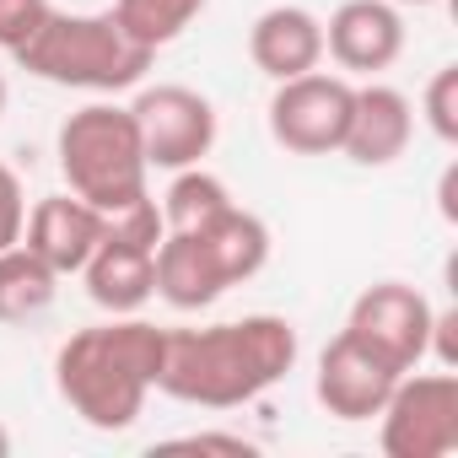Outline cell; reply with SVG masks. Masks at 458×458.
Returning <instances> with one entry per match:
<instances>
[{
	"label": "cell",
	"mask_w": 458,
	"mask_h": 458,
	"mask_svg": "<svg viewBox=\"0 0 458 458\" xmlns=\"http://www.w3.org/2000/svg\"><path fill=\"white\" fill-rule=\"evenodd\" d=\"M173 447H194V453H249L243 437H221V431H194V437H178Z\"/></svg>",
	"instance_id": "obj_23"
},
{
	"label": "cell",
	"mask_w": 458,
	"mask_h": 458,
	"mask_svg": "<svg viewBox=\"0 0 458 458\" xmlns=\"http://www.w3.org/2000/svg\"><path fill=\"white\" fill-rule=\"evenodd\" d=\"M87 297L103 313H140L157 297V254L151 249H130V243H98V254L81 265Z\"/></svg>",
	"instance_id": "obj_15"
},
{
	"label": "cell",
	"mask_w": 458,
	"mask_h": 458,
	"mask_svg": "<svg viewBox=\"0 0 458 458\" xmlns=\"http://www.w3.org/2000/svg\"><path fill=\"white\" fill-rule=\"evenodd\" d=\"M60 173L71 183V194H81L87 205H98L103 216L140 199L151 162L140 146V124L130 108L119 103H87L60 124Z\"/></svg>",
	"instance_id": "obj_4"
},
{
	"label": "cell",
	"mask_w": 458,
	"mask_h": 458,
	"mask_svg": "<svg viewBox=\"0 0 458 458\" xmlns=\"http://www.w3.org/2000/svg\"><path fill=\"white\" fill-rule=\"evenodd\" d=\"M249 60L270 81H292L302 71H318V60H324V22L308 6H270L249 28Z\"/></svg>",
	"instance_id": "obj_13"
},
{
	"label": "cell",
	"mask_w": 458,
	"mask_h": 458,
	"mask_svg": "<svg viewBox=\"0 0 458 458\" xmlns=\"http://www.w3.org/2000/svg\"><path fill=\"white\" fill-rule=\"evenodd\" d=\"M162 335L157 324L119 313L114 324H92L71 335L55 356V388L60 399L92 426V431H130L146 410V394L162 372Z\"/></svg>",
	"instance_id": "obj_2"
},
{
	"label": "cell",
	"mask_w": 458,
	"mask_h": 458,
	"mask_svg": "<svg viewBox=\"0 0 458 458\" xmlns=\"http://www.w3.org/2000/svg\"><path fill=\"white\" fill-rule=\"evenodd\" d=\"M399 377H404V372H399L388 356H377L367 340H356L351 329H340V335L324 345V356H318L313 394H318V404H324L335 420H372V415L388 404V394H394Z\"/></svg>",
	"instance_id": "obj_9"
},
{
	"label": "cell",
	"mask_w": 458,
	"mask_h": 458,
	"mask_svg": "<svg viewBox=\"0 0 458 458\" xmlns=\"http://www.w3.org/2000/svg\"><path fill=\"white\" fill-rule=\"evenodd\" d=\"M292 367H297V329L276 313H249L205 329H167L157 388L178 404L238 410L265 388H276Z\"/></svg>",
	"instance_id": "obj_1"
},
{
	"label": "cell",
	"mask_w": 458,
	"mask_h": 458,
	"mask_svg": "<svg viewBox=\"0 0 458 458\" xmlns=\"http://www.w3.org/2000/svg\"><path fill=\"white\" fill-rule=\"evenodd\" d=\"M151 49L135 44L114 12H49L44 28L17 49V65L49 87H76V92H124L140 87L151 71Z\"/></svg>",
	"instance_id": "obj_3"
},
{
	"label": "cell",
	"mask_w": 458,
	"mask_h": 458,
	"mask_svg": "<svg viewBox=\"0 0 458 458\" xmlns=\"http://www.w3.org/2000/svg\"><path fill=\"white\" fill-rule=\"evenodd\" d=\"M426 124L442 146L458 140V65H442L431 81H426Z\"/></svg>",
	"instance_id": "obj_20"
},
{
	"label": "cell",
	"mask_w": 458,
	"mask_h": 458,
	"mask_svg": "<svg viewBox=\"0 0 458 458\" xmlns=\"http://www.w3.org/2000/svg\"><path fill=\"white\" fill-rule=\"evenodd\" d=\"M6 453H12V431H6V426H0V458H6Z\"/></svg>",
	"instance_id": "obj_24"
},
{
	"label": "cell",
	"mask_w": 458,
	"mask_h": 458,
	"mask_svg": "<svg viewBox=\"0 0 458 458\" xmlns=\"http://www.w3.org/2000/svg\"><path fill=\"white\" fill-rule=\"evenodd\" d=\"M6 98H12V92H6V76H0V119H6Z\"/></svg>",
	"instance_id": "obj_25"
},
{
	"label": "cell",
	"mask_w": 458,
	"mask_h": 458,
	"mask_svg": "<svg viewBox=\"0 0 458 458\" xmlns=\"http://www.w3.org/2000/svg\"><path fill=\"white\" fill-rule=\"evenodd\" d=\"M226 205H233L226 183L194 162V167H178V178L167 183V194H162V221H167V233H199V226L216 221Z\"/></svg>",
	"instance_id": "obj_18"
},
{
	"label": "cell",
	"mask_w": 458,
	"mask_h": 458,
	"mask_svg": "<svg viewBox=\"0 0 458 458\" xmlns=\"http://www.w3.org/2000/svg\"><path fill=\"white\" fill-rule=\"evenodd\" d=\"M60 292V276L28 249V243H12L0 249V324H28L38 318Z\"/></svg>",
	"instance_id": "obj_17"
},
{
	"label": "cell",
	"mask_w": 458,
	"mask_h": 458,
	"mask_svg": "<svg viewBox=\"0 0 458 458\" xmlns=\"http://www.w3.org/2000/svg\"><path fill=\"white\" fill-rule=\"evenodd\" d=\"M410 135H415V108L399 87H383V81H367L356 87V103H351V124H345V140L340 151L356 162V167H388L410 151Z\"/></svg>",
	"instance_id": "obj_12"
},
{
	"label": "cell",
	"mask_w": 458,
	"mask_h": 458,
	"mask_svg": "<svg viewBox=\"0 0 458 458\" xmlns=\"http://www.w3.org/2000/svg\"><path fill=\"white\" fill-rule=\"evenodd\" d=\"M351 103H356V87H351L345 76L302 71V76H292V81H276V98H270V135H276V146H286V151H297V157H329V151H340V140H345Z\"/></svg>",
	"instance_id": "obj_6"
},
{
	"label": "cell",
	"mask_w": 458,
	"mask_h": 458,
	"mask_svg": "<svg viewBox=\"0 0 458 458\" xmlns=\"http://www.w3.org/2000/svg\"><path fill=\"white\" fill-rule=\"evenodd\" d=\"M22 243L55 270V276H81V265L103 243V210L87 205L81 194H49L28 210Z\"/></svg>",
	"instance_id": "obj_11"
},
{
	"label": "cell",
	"mask_w": 458,
	"mask_h": 458,
	"mask_svg": "<svg viewBox=\"0 0 458 458\" xmlns=\"http://www.w3.org/2000/svg\"><path fill=\"white\" fill-rule=\"evenodd\" d=\"M205 6H210V0H114V22H119L135 44H146V49L157 55V49H167L173 38H183V28H189Z\"/></svg>",
	"instance_id": "obj_19"
},
{
	"label": "cell",
	"mask_w": 458,
	"mask_h": 458,
	"mask_svg": "<svg viewBox=\"0 0 458 458\" xmlns=\"http://www.w3.org/2000/svg\"><path fill=\"white\" fill-rule=\"evenodd\" d=\"M324 55L340 71L377 76L404 55V17L394 0H345L324 22Z\"/></svg>",
	"instance_id": "obj_10"
},
{
	"label": "cell",
	"mask_w": 458,
	"mask_h": 458,
	"mask_svg": "<svg viewBox=\"0 0 458 458\" xmlns=\"http://www.w3.org/2000/svg\"><path fill=\"white\" fill-rule=\"evenodd\" d=\"M383 453L388 458H447L458 447V377L442 372H404L377 410Z\"/></svg>",
	"instance_id": "obj_5"
},
{
	"label": "cell",
	"mask_w": 458,
	"mask_h": 458,
	"mask_svg": "<svg viewBox=\"0 0 458 458\" xmlns=\"http://www.w3.org/2000/svg\"><path fill=\"white\" fill-rule=\"evenodd\" d=\"M135 124H140V146L151 167H194L199 157H210L216 146V108L210 98H199L194 87H146L130 103Z\"/></svg>",
	"instance_id": "obj_7"
},
{
	"label": "cell",
	"mask_w": 458,
	"mask_h": 458,
	"mask_svg": "<svg viewBox=\"0 0 458 458\" xmlns=\"http://www.w3.org/2000/svg\"><path fill=\"white\" fill-rule=\"evenodd\" d=\"M394 6H437V0H394Z\"/></svg>",
	"instance_id": "obj_26"
},
{
	"label": "cell",
	"mask_w": 458,
	"mask_h": 458,
	"mask_svg": "<svg viewBox=\"0 0 458 458\" xmlns=\"http://www.w3.org/2000/svg\"><path fill=\"white\" fill-rule=\"evenodd\" d=\"M431 302L415 292V286H404V281H377V286H367L356 302H351V318H345V329L356 335V340H367L377 356H388L399 372H410V367H420L426 356H431Z\"/></svg>",
	"instance_id": "obj_8"
},
{
	"label": "cell",
	"mask_w": 458,
	"mask_h": 458,
	"mask_svg": "<svg viewBox=\"0 0 458 458\" xmlns=\"http://www.w3.org/2000/svg\"><path fill=\"white\" fill-rule=\"evenodd\" d=\"M221 292H233V281L221 276L210 243L199 233H167L157 243V297L178 313H199L210 308Z\"/></svg>",
	"instance_id": "obj_14"
},
{
	"label": "cell",
	"mask_w": 458,
	"mask_h": 458,
	"mask_svg": "<svg viewBox=\"0 0 458 458\" xmlns=\"http://www.w3.org/2000/svg\"><path fill=\"white\" fill-rule=\"evenodd\" d=\"M22 226H28V199H22V183L17 173L0 162V249L22 243Z\"/></svg>",
	"instance_id": "obj_22"
},
{
	"label": "cell",
	"mask_w": 458,
	"mask_h": 458,
	"mask_svg": "<svg viewBox=\"0 0 458 458\" xmlns=\"http://www.w3.org/2000/svg\"><path fill=\"white\" fill-rule=\"evenodd\" d=\"M49 12H55L49 0H0V49L17 55V49L44 28Z\"/></svg>",
	"instance_id": "obj_21"
},
{
	"label": "cell",
	"mask_w": 458,
	"mask_h": 458,
	"mask_svg": "<svg viewBox=\"0 0 458 458\" xmlns=\"http://www.w3.org/2000/svg\"><path fill=\"white\" fill-rule=\"evenodd\" d=\"M199 238L210 243L221 276L233 281V286L254 281V276L270 265V226H265L254 210H243V205H226L216 221H205V226H199Z\"/></svg>",
	"instance_id": "obj_16"
}]
</instances>
